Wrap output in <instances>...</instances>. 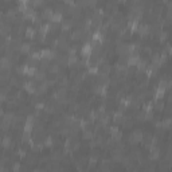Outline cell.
Listing matches in <instances>:
<instances>
[{"label": "cell", "mask_w": 172, "mask_h": 172, "mask_svg": "<svg viewBox=\"0 0 172 172\" xmlns=\"http://www.w3.org/2000/svg\"><path fill=\"white\" fill-rule=\"evenodd\" d=\"M34 124H35V120H34V116H28L26 118V122H24V132H32V128H34Z\"/></svg>", "instance_id": "obj_7"}, {"label": "cell", "mask_w": 172, "mask_h": 172, "mask_svg": "<svg viewBox=\"0 0 172 172\" xmlns=\"http://www.w3.org/2000/svg\"><path fill=\"white\" fill-rule=\"evenodd\" d=\"M22 70V73L24 74V75H28V77H34L36 73V67L35 66H32V65H27L26 63L24 66L20 69Z\"/></svg>", "instance_id": "obj_5"}, {"label": "cell", "mask_w": 172, "mask_h": 172, "mask_svg": "<svg viewBox=\"0 0 172 172\" xmlns=\"http://www.w3.org/2000/svg\"><path fill=\"white\" fill-rule=\"evenodd\" d=\"M1 167H4V161H3V159H0V168Z\"/></svg>", "instance_id": "obj_33"}, {"label": "cell", "mask_w": 172, "mask_h": 172, "mask_svg": "<svg viewBox=\"0 0 172 172\" xmlns=\"http://www.w3.org/2000/svg\"><path fill=\"white\" fill-rule=\"evenodd\" d=\"M143 139H144V134L141 131H133L131 133V136H129L131 144H139L140 141H143Z\"/></svg>", "instance_id": "obj_2"}, {"label": "cell", "mask_w": 172, "mask_h": 172, "mask_svg": "<svg viewBox=\"0 0 172 172\" xmlns=\"http://www.w3.org/2000/svg\"><path fill=\"white\" fill-rule=\"evenodd\" d=\"M136 67H137V70H139V71H145V70H147V67H148L147 61H143V59H141V61L137 63Z\"/></svg>", "instance_id": "obj_21"}, {"label": "cell", "mask_w": 172, "mask_h": 172, "mask_svg": "<svg viewBox=\"0 0 172 172\" xmlns=\"http://www.w3.org/2000/svg\"><path fill=\"white\" fill-rule=\"evenodd\" d=\"M43 145H45V147H53V145H54V139H53V137L51 136H47L45 139V141H43Z\"/></svg>", "instance_id": "obj_22"}, {"label": "cell", "mask_w": 172, "mask_h": 172, "mask_svg": "<svg viewBox=\"0 0 172 172\" xmlns=\"http://www.w3.org/2000/svg\"><path fill=\"white\" fill-rule=\"evenodd\" d=\"M11 65H12V61L8 55H4V57L0 58V69L3 70H11Z\"/></svg>", "instance_id": "obj_3"}, {"label": "cell", "mask_w": 172, "mask_h": 172, "mask_svg": "<svg viewBox=\"0 0 172 172\" xmlns=\"http://www.w3.org/2000/svg\"><path fill=\"white\" fill-rule=\"evenodd\" d=\"M1 147L6 148V149H10V148L12 147V139H11L10 136H4L3 139H1Z\"/></svg>", "instance_id": "obj_13"}, {"label": "cell", "mask_w": 172, "mask_h": 172, "mask_svg": "<svg viewBox=\"0 0 172 172\" xmlns=\"http://www.w3.org/2000/svg\"><path fill=\"white\" fill-rule=\"evenodd\" d=\"M81 54H82L83 58H87V59H89V58L92 57V54H93V45H90V43H85V45L82 46V48H81Z\"/></svg>", "instance_id": "obj_4"}, {"label": "cell", "mask_w": 172, "mask_h": 172, "mask_svg": "<svg viewBox=\"0 0 172 172\" xmlns=\"http://www.w3.org/2000/svg\"><path fill=\"white\" fill-rule=\"evenodd\" d=\"M83 34H85V31H83L82 28H77V30H74V31L71 32L70 38L73 39V41H78V39H81L83 36Z\"/></svg>", "instance_id": "obj_11"}, {"label": "cell", "mask_w": 172, "mask_h": 172, "mask_svg": "<svg viewBox=\"0 0 172 172\" xmlns=\"http://www.w3.org/2000/svg\"><path fill=\"white\" fill-rule=\"evenodd\" d=\"M159 157H160L159 148H156V147L149 148V160H157Z\"/></svg>", "instance_id": "obj_14"}, {"label": "cell", "mask_w": 172, "mask_h": 172, "mask_svg": "<svg viewBox=\"0 0 172 172\" xmlns=\"http://www.w3.org/2000/svg\"><path fill=\"white\" fill-rule=\"evenodd\" d=\"M136 31H139V34H140L141 36H147L151 32V26L149 24H139Z\"/></svg>", "instance_id": "obj_10"}, {"label": "cell", "mask_w": 172, "mask_h": 172, "mask_svg": "<svg viewBox=\"0 0 172 172\" xmlns=\"http://www.w3.org/2000/svg\"><path fill=\"white\" fill-rule=\"evenodd\" d=\"M34 78H35L36 81H39V82H45L46 81V73L45 71H36L35 73V75H34Z\"/></svg>", "instance_id": "obj_20"}, {"label": "cell", "mask_w": 172, "mask_h": 172, "mask_svg": "<svg viewBox=\"0 0 172 172\" xmlns=\"http://www.w3.org/2000/svg\"><path fill=\"white\" fill-rule=\"evenodd\" d=\"M35 108H36V110H43V109L46 108V105L45 104H42V102H39V104H36L35 105Z\"/></svg>", "instance_id": "obj_31"}, {"label": "cell", "mask_w": 172, "mask_h": 172, "mask_svg": "<svg viewBox=\"0 0 172 172\" xmlns=\"http://www.w3.org/2000/svg\"><path fill=\"white\" fill-rule=\"evenodd\" d=\"M67 63L70 66H74V65L78 63V57L77 54H69V58H67Z\"/></svg>", "instance_id": "obj_19"}, {"label": "cell", "mask_w": 172, "mask_h": 172, "mask_svg": "<svg viewBox=\"0 0 172 172\" xmlns=\"http://www.w3.org/2000/svg\"><path fill=\"white\" fill-rule=\"evenodd\" d=\"M34 172H42V171H39V169H35V171H34Z\"/></svg>", "instance_id": "obj_34"}, {"label": "cell", "mask_w": 172, "mask_h": 172, "mask_svg": "<svg viewBox=\"0 0 172 172\" xmlns=\"http://www.w3.org/2000/svg\"><path fill=\"white\" fill-rule=\"evenodd\" d=\"M31 58L39 61V59H41V51H34V53H31Z\"/></svg>", "instance_id": "obj_26"}, {"label": "cell", "mask_w": 172, "mask_h": 172, "mask_svg": "<svg viewBox=\"0 0 172 172\" xmlns=\"http://www.w3.org/2000/svg\"><path fill=\"white\" fill-rule=\"evenodd\" d=\"M156 108L159 109V110H161V109L164 108V102H163L161 100H156Z\"/></svg>", "instance_id": "obj_30"}, {"label": "cell", "mask_w": 172, "mask_h": 172, "mask_svg": "<svg viewBox=\"0 0 172 172\" xmlns=\"http://www.w3.org/2000/svg\"><path fill=\"white\" fill-rule=\"evenodd\" d=\"M140 61H141V57L137 53H134V54H131L127 58V65L128 66H137V63Z\"/></svg>", "instance_id": "obj_6"}, {"label": "cell", "mask_w": 172, "mask_h": 172, "mask_svg": "<svg viewBox=\"0 0 172 172\" xmlns=\"http://www.w3.org/2000/svg\"><path fill=\"white\" fill-rule=\"evenodd\" d=\"M18 155H19V156H22V157H24V156H26V151H24V149H19Z\"/></svg>", "instance_id": "obj_32"}, {"label": "cell", "mask_w": 172, "mask_h": 172, "mask_svg": "<svg viewBox=\"0 0 172 172\" xmlns=\"http://www.w3.org/2000/svg\"><path fill=\"white\" fill-rule=\"evenodd\" d=\"M23 87H24V90L27 93H30V94H32V93L36 92V83L32 82V81H27V82L23 83Z\"/></svg>", "instance_id": "obj_9"}, {"label": "cell", "mask_w": 172, "mask_h": 172, "mask_svg": "<svg viewBox=\"0 0 172 172\" xmlns=\"http://www.w3.org/2000/svg\"><path fill=\"white\" fill-rule=\"evenodd\" d=\"M92 39L94 43H102V41H104V35H102L101 31H94L92 35Z\"/></svg>", "instance_id": "obj_15"}, {"label": "cell", "mask_w": 172, "mask_h": 172, "mask_svg": "<svg viewBox=\"0 0 172 172\" xmlns=\"http://www.w3.org/2000/svg\"><path fill=\"white\" fill-rule=\"evenodd\" d=\"M57 58V53L54 50H50V48H45V50L41 51V59H45V61H51V59H55Z\"/></svg>", "instance_id": "obj_1"}, {"label": "cell", "mask_w": 172, "mask_h": 172, "mask_svg": "<svg viewBox=\"0 0 172 172\" xmlns=\"http://www.w3.org/2000/svg\"><path fill=\"white\" fill-rule=\"evenodd\" d=\"M48 69H50V73H53V74H57L58 73V70H59V65H50V67H48Z\"/></svg>", "instance_id": "obj_24"}, {"label": "cell", "mask_w": 172, "mask_h": 172, "mask_svg": "<svg viewBox=\"0 0 172 172\" xmlns=\"http://www.w3.org/2000/svg\"><path fill=\"white\" fill-rule=\"evenodd\" d=\"M61 30L63 32H66V31H69V30L71 28V26H73V20L71 19H66V20H63V22L61 23Z\"/></svg>", "instance_id": "obj_16"}, {"label": "cell", "mask_w": 172, "mask_h": 172, "mask_svg": "<svg viewBox=\"0 0 172 172\" xmlns=\"http://www.w3.org/2000/svg\"><path fill=\"white\" fill-rule=\"evenodd\" d=\"M22 169V163H15L12 166V172H20Z\"/></svg>", "instance_id": "obj_25"}, {"label": "cell", "mask_w": 172, "mask_h": 172, "mask_svg": "<svg viewBox=\"0 0 172 172\" xmlns=\"http://www.w3.org/2000/svg\"><path fill=\"white\" fill-rule=\"evenodd\" d=\"M166 87H161V86H159L156 89V93H155V97H156V100H163L164 98V94H166Z\"/></svg>", "instance_id": "obj_18"}, {"label": "cell", "mask_w": 172, "mask_h": 172, "mask_svg": "<svg viewBox=\"0 0 172 172\" xmlns=\"http://www.w3.org/2000/svg\"><path fill=\"white\" fill-rule=\"evenodd\" d=\"M152 109H153V104L152 102H148L147 105H145V108H144V112H152Z\"/></svg>", "instance_id": "obj_28"}, {"label": "cell", "mask_w": 172, "mask_h": 172, "mask_svg": "<svg viewBox=\"0 0 172 172\" xmlns=\"http://www.w3.org/2000/svg\"><path fill=\"white\" fill-rule=\"evenodd\" d=\"M93 132L89 131V129H86V131H83V139H86V140H92L93 139Z\"/></svg>", "instance_id": "obj_23"}, {"label": "cell", "mask_w": 172, "mask_h": 172, "mask_svg": "<svg viewBox=\"0 0 172 172\" xmlns=\"http://www.w3.org/2000/svg\"><path fill=\"white\" fill-rule=\"evenodd\" d=\"M167 38H168V32H167V31H161V34H160V42H164Z\"/></svg>", "instance_id": "obj_29"}, {"label": "cell", "mask_w": 172, "mask_h": 172, "mask_svg": "<svg viewBox=\"0 0 172 172\" xmlns=\"http://www.w3.org/2000/svg\"><path fill=\"white\" fill-rule=\"evenodd\" d=\"M24 31H26V36H27V38H30V39L35 38V36H36V34H38V31H36V28H35V27H32V26H30V27H27V28H26Z\"/></svg>", "instance_id": "obj_12"}, {"label": "cell", "mask_w": 172, "mask_h": 172, "mask_svg": "<svg viewBox=\"0 0 172 172\" xmlns=\"http://www.w3.org/2000/svg\"><path fill=\"white\" fill-rule=\"evenodd\" d=\"M19 51L22 54H31V45L30 43H22L19 47Z\"/></svg>", "instance_id": "obj_17"}, {"label": "cell", "mask_w": 172, "mask_h": 172, "mask_svg": "<svg viewBox=\"0 0 172 172\" xmlns=\"http://www.w3.org/2000/svg\"><path fill=\"white\" fill-rule=\"evenodd\" d=\"M89 73L90 74H97L98 73V66H97V65L96 66H90L89 67Z\"/></svg>", "instance_id": "obj_27"}, {"label": "cell", "mask_w": 172, "mask_h": 172, "mask_svg": "<svg viewBox=\"0 0 172 172\" xmlns=\"http://www.w3.org/2000/svg\"><path fill=\"white\" fill-rule=\"evenodd\" d=\"M50 22L51 23H55V24H59V23L63 22V15H62L61 11H57V12H53L50 18Z\"/></svg>", "instance_id": "obj_8"}]
</instances>
